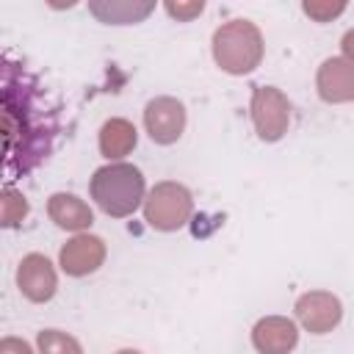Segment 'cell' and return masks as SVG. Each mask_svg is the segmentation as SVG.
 Segmentation results:
<instances>
[{"instance_id":"1","label":"cell","mask_w":354,"mask_h":354,"mask_svg":"<svg viewBox=\"0 0 354 354\" xmlns=\"http://www.w3.org/2000/svg\"><path fill=\"white\" fill-rule=\"evenodd\" d=\"M0 97L3 177L6 183H14L53 155L61 133V108L36 75L8 55H3L0 64Z\"/></svg>"},{"instance_id":"2","label":"cell","mask_w":354,"mask_h":354,"mask_svg":"<svg viewBox=\"0 0 354 354\" xmlns=\"http://www.w3.org/2000/svg\"><path fill=\"white\" fill-rule=\"evenodd\" d=\"M91 196L108 216H130L144 199V177L130 163H111L94 171Z\"/></svg>"},{"instance_id":"3","label":"cell","mask_w":354,"mask_h":354,"mask_svg":"<svg viewBox=\"0 0 354 354\" xmlns=\"http://www.w3.org/2000/svg\"><path fill=\"white\" fill-rule=\"evenodd\" d=\"M213 55H216L218 66L232 75H243V72L254 69L263 58L260 30L246 19L227 22L213 36Z\"/></svg>"},{"instance_id":"4","label":"cell","mask_w":354,"mask_h":354,"mask_svg":"<svg viewBox=\"0 0 354 354\" xmlns=\"http://www.w3.org/2000/svg\"><path fill=\"white\" fill-rule=\"evenodd\" d=\"M144 213L155 230H177L191 216V194L177 183H158L144 205Z\"/></svg>"},{"instance_id":"5","label":"cell","mask_w":354,"mask_h":354,"mask_svg":"<svg viewBox=\"0 0 354 354\" xmlns=\"http://www.w3.org/2000/svg\"><path fill=\"white\" fill-rule=\"evenodd\" d=\"M252 119L263 141H277L290 119V105L285 94L274 86H260L252 97Z\"/></svg>"},{"instance_id":"6","label":"cell","mask_w":354,"mask_h":354,"mask_svg":"<svg viewBox=\"0 0 354 354\" xmlns=\"http://www.w3.org/2000/svg\"><path fill=\"white\" fill-rule=\"evenodd\" d=\"M144 124L152 141L158 144H171L183 136L185 127V108L174 97H158L147 105L144 111Z\"/></svg>"},{"instance_id":"7","label":"cell","mask_w":354,"mask_h":354,"mask_svg":"<svg viewBox=\"0 0 354 354\" xmlns=\"http://www.w3.org/2000/svg\"><path fill=\"white\" fill-rule=\"evenodd\" d=\"M296 315L310 332L324 335L340 321V301L332 293L313 290V293H304L296 301Z\"/></svg>"},{"instance_id":"8","label":"cell","mask_w":354,"mask_h":354,"mask_svg":"<svg viewBox=\"0 0 354 354\" xmlns=\"http://www.w3.org/2000/svg\"><path fill=\"white\" fill-rule=\"evenodd\" d=\"M17 282L30 301H47L55 293V271L44 254H28L19 263Z\"/></svg>"},{"instance_id":"9","label":"cell","mask_w":354,"mask_h":354,"mask_svg":"<svg viewBox=\"0 0 354 354\" xmlns=\"http://www.w3.org/2000/svg\"><path fill=\"white\" fill-rule=\"evenodd\" d=\"M102 257H105V243L97 235H77L61 249V266L72 277L97 271Z\"/></svg>"},{"instance_id":"10","label":"cell","mask_w":354,"mask_h":354,"mask_svg":"<svg viewBox=\"0 0 354 354\" xmlns=\"http://www.w3.org/2000/svg\"><path fill=\"white\" fill-rule=\"evenodd\" d=\"M318 91L326 102L354 100V64L346 58H329L318 69Z\"/></svg>"},{"instance_id":"11","label":"cell","mask_w":354,"mask_h":354,"mask_svg":"<svg viewBox=\"0 0 354 354\" xmlns=\"http://www.w3.org/2000/svg\"><path fill=\"white\" fill-rule=\"evenodd\" d=\"M252 340H254L257 351H263V354H288V351L296 346L299 332H296L293 321L274 315V318H263V321L254 326Z\"/></svg>"},{"instance_id":"12","label":"cell","mask_w":354,"mask_h":354,"mask_svg":"<svg viewBox=\"0 0 354 354\" xmlns=\"http://www.w3.org/2000/svg\"><path fill=\"white\" fill-rule=\"evenodd\" d=\"M50 218L64 230H83L91 224V210L75 194H53L47 205Z\"/></svg>"},{"instance_id":"13","label":"cell","mask_w":354,"mask_h":354,"mask_svg":"<svg viewBox=\"0 0 354 354\" xmlns=\"http://www.w3.org/2000/svg\"><path fill=\"white\" fill-rule=\"evenodd\" d=\"M136 147V127L124 119H111L102 124L100 149L105 158H122Z\"/></svg>"},{"instance_id":"14","label":"cell","mask_w":354,"mask_h":354,"mask_svg":"<svg viewBox=\"0 0 354 354\" xmlns=\"http://www.w3.org/2000/svg\"><path fill=\"white\" fill-rule=\"evenodd\" d=\"M39 351L41 354H83L77 340L58 332V329H44L39 332Z\"/></svg>"},{"instance_id":"15","label":"cell","mask_w":354,"mask_h":354,"mask_svg":"<svg viewBox=\"0 0 354 354\" xmlns=\"http://www.w3.org/2000/svg\"><path fill=\"white\" fill-rule=\"evenodd\" d=\"M25 213H28V202H25V196H19L11 185L3 191V199H0V218H3V224L6 227H14V224H19L22 218H25Z\"/></svg>"},{"instance_id":"16","label":"cell","mask_w":354,"mask_h":354,"mask_svg":"<svg viewBox=\"0 0 354 354\" xmlns=\"http://www.w3.org/2000/svg\"><path fill=\"white\" fill-rule=\"evenodd\" d=\"M304 11L310 17H315L318 22H324V19L335 17V14H340L343 11V3H304Z\"/></svg>"},{"instance_id":"17","label":"cell","mask_w":354,"mask_h":354,"mask_svg":"<svg viewBox=\"0 0 354 354\" xmlns=\"http://www.w3.org/2000/svg\"><path fill=\"white\" fill-rule=\"evenodd\" d=\"M205 6H202V0L199 3H188V6H183V3H166V11L171 14V17H180V19H191L194 14H199Z\"/></svg>"},{"instance_id":"18","label":"cell","mask_w":354,"mask_h":354,"mask_svg":"<svg viewBox=\"0 0 354 354\" xmlns=\"http://www.w3.org/2000/svg\"><path fill=\"white\" fill-rule=\"evenodd\" d=\"M0 354H33L30 346L25 340H17V337H6L0 343Z\"/></svg>"},{"instance_id":"19","label":"cell","mask_w":354,"mask_h":354,"mask_svg":"<svg viewBox=\"0 0 354 354\" xmlns=\"http://www.w3.org/2000/svg\"><path fill=\"white\" fill-rule=\"evenodd\" d=\"M343 53H346V58L354 64V30H348V33L343 36Z\"/></svg>"},{"instance_id":"20","label":"cell","mask_w":354,"mask_h":354,"mask_svg":"<svg viewBox=\"0 0 354 354\" xmlns=\"http://www.w3.org/2000/svg\"><path fill=\"white\" fill-rule=\"evenodd\" d=\"M119 354H138V351H119Z\"/></svg>"}]
</instances>
